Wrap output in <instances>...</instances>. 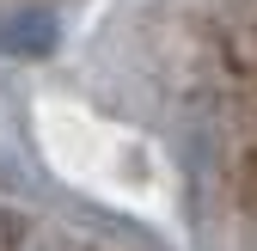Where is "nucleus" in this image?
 Returning <instances> with one entry per match:
<instances>
[{
	"mask_svg": "<svg viewBox=\"0 0 257 251\" xmlns=\"http://www.w3.org/2000/svg\"><path fill=\"white\" fill-rule=\"evenodd\" d=\"M214 178H220L227 251H257V19L245 25V37L233 43V61H227Z\"/></svg>",
	"mask_w": 257,
	"mask_h": 251,
	"instance_id": "1",
	"label": "nucleus"
},
{
	"mask_svg": "<svg viewBox=\"0 0 257 251\" xmlns=\"http://www.w3.org/2000/svg\"><path fill=\"white\" fill-rule=\"evenodd\" d=\"M0 251H98V245H86L80 233H61L49 221H31V214L0 208Z\"/></svg>",
	"mask_w": 257,
	"mask_h": 251,
	"instance_id": "2",
	"label": "nucleus"
}]
</instances>
